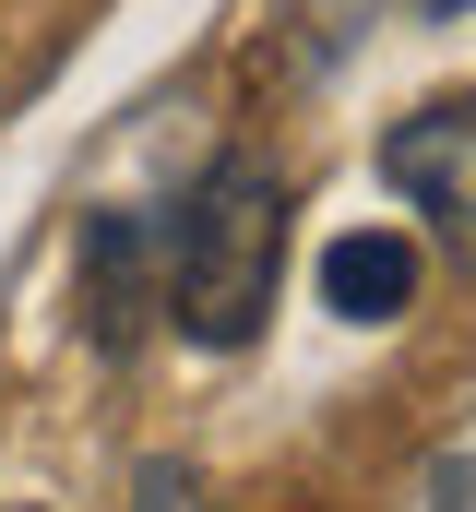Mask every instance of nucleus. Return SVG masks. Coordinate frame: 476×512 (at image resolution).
I'll return each mask as SVG.
<instances>
[{
	"label": "nucleus",
	"instance_id": "1",
	"mask_svg": "<svg viewBox=\"0 0 476 512\" xmlns=\"http://www.w3.org/2000/svg\"><path fill=\"white\" fill-rule=\"evenodd\" d=\"M274 262H286V179H274L262 155H238V167H215V179L191 191V215H179V274H167V310H179V334H191L203 358H227V346L262 334Z\"/></svg>",
	"mask_w": 476,
	"mask_h": 512
},
{
	"label": "nucleus",
	"instance_id": "2",
	"mask_svg": "<svg viewBox=\"0 0 476 512\" xmlns=\"http://www.w3.org/2000/svg\"><path fill=\"white\" fill-rule=\"evenodd\" d=\"M381 179L429 215V239L476 274V96H453V108H417V120H393V143H381Z\"/></svg>",
	"mask_w": 476,
	"mask_h": 512
},
{
	"label": "nucleus",
	"instance_id": "3",
	"mask_svg": "<svg viewBox=\"0 0 476 512\" xmlns=\"http://www.w3.org/2000/svg\"><path fill=\"white\" fill-rule=\"evenodd\" d=\"M405 298H417V239H405V227H346V239L322 251V310L393 322Z\"/></svg>",
	"mask_w": 476,
	"mask_h": 512
},
{
	"label": "nucleus",
	"instance_id": "4",
	"mask_svg": "<svg viewBox=\"0 0 476 512\" xmlns=\"http://www.w3.org/2000/svg\"><path fill=\"white\" fill-rule=\"evenodd\" d=\"M429 12H465V0H429Z\"/></svg>",
	"mask_w": 476,
	"mask_h": 512
}]
</instances>
